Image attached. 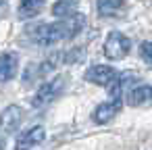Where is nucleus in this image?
Instances as JSON below:
<instances>
[{"mask_svg": "<svg viewBox=\"0 0 152 150\" xmlns=\"http://www.w3.org/2000/svg\"><path fill=\"white\" fill-rule=\"evenodd\" d=\"M83 27H86V17L83 15H77V13H71L67 17H61L54 23L31 25L27 29V36H29V40L34 44L48 46V44H54V42H61V40L75 38Z\"/></svg>", "mask_w": 152, "mask_h": 150, "instance_id": "obj_1", "label": "nucleus"}, {"mask_svg": "<svg viewBox=\"0 0 152 150\" xmlns=\"http://www.w3.org/2000/svg\"><path fill=\"white\" fill-rule=\"evenodd\" d=\"M65 83H67V81H65L63 75H56V77H52L50 81L42 83V86L38 88V92L34 94V98H31V106H34V108H44V106L52 104V102L63 94Z\"/></svg>", "mask_w": 152, "mask_h": 150, "instance_id": "obj_2", "label": "nucleus"}, {"mask_svg": "<svg viewBox=\"0 0 152 150\" xmlns=\"http://www.w3.org/2000/svg\"><path fill=\"white\" fill-rule=\"evenodd\" d=\"M131 50V40L123 34V31H110L104 40L102 52L106 59L110 61H123Z\"/></svg>", "mask_w": 152, "mask_h": 150, "instance_id": "obj_3", "label": "nucleus"}, {"mask_svg": "<svg viewBox=\"0 0 152 150\" xmlns=\"http://www.w3.org/2000/svg\"><path fill=\"white\" fill-rule=\"evenodd\" d=\"M21 121H23V108L19 104H9L0 113V133L9 135V133L17 131Z\"/></svg>", "mask_w": 152, "mask_h": 150, "instance_id": "obj_4", "label": "nucleus"}, {"mask_svg": "<svg viewBox=\"0 0 152 150\" xmlns=\"http://www.w3.org/2000/svg\"><path fill=\"white\" fill-rule=\"evenodd\" d=\"M83 77H86V81H90V83L108 88V83L117 77V69H113V67H108V65H92V67L86 71Z\"/></svg>", "mask_w": 152, "mask_h": 150, "instance_id": "obj_5", "label": "nucleus"}, {"mask_svg": "<svg viewBox=\"0 0 152 150\" xmlns=\"http://www.w3.org/2000/svg\"><path fill=\"white\" fill-rule=\"evenodd\" d=\"M44 138H46V129H44L42 125H34V127H29L27 131H23V133L17 138L15 150H31V148H36L38 144H42Z\"/></svg>", "mask_w": 152, "mask_h": 150, "instance_id": "obj_6", "label": "nucleus"}, {"mask_svg": "<svg viewBox=\"0 0 152 150\" xmlns=\"http://www.w3.org/2000/svg\"><path fill=\"white\" fill-rule=\"evenodd\" d=\"M121 106H123V100L110 98L108 102H100V104L96 106V110H94L92 117H94L96 123H108V121H113V119L119 115Z\"/></svg>", "mask_w": 152, "mask_h": 150, "instance_id": "obj_7", "label": "nucleus"}, {"mask_svg": "<svg viewBox=\"0 0 152 150\" xmlns=\"http://www.w3.org/2000/svg\"><path fill=\"white\" fill-rule=\"evenodd\" d=\"M19 71V56L17 52H2L0 54V83L15 79Z\"/></svg>", "mask_w": 152, "mask_h": 150, "instance_id": "obj_8", "label": "nucleus"}, {"mask_svg": "<svg viewBox=\"0 0 152 150\" xmlns=\"http://www.w3.org/2000/svg\"><path fill=\"white\" fill-rule=\"evenodd\" d=\"M96 9H98L100 17L113 19V17H119L123 13L125 2H123V0H96Z\"/></svg>", "mask_w": 152, "mask_h": 150, "instance_id": "obj_9", "label": "nucleus"}, {"mask_svg": "<svg viewBox=\"0 0 152 150\" xmlns=\"http://www.w3.org/2000/svg\"><path fill=\"white\" fill-rule=\"evenodd\" d=\"M127 100H129V104H133V106H140V104L150 102V100H152V86H148V83H135V86L131 88Z\"/></svg>", "mask_w": 152, "mask_h": 150, "instance_id": "obj_10", "label": "nucleus"}, {"mask_svg": "<svg viewBox=\"0 0 152 150\" xmlns=\"http://www.w3.org/2000/svg\"><path fill=\"white\" fill-rule=\"evenodd\" d=\"M44 9V0H21L19 2V17L21 19H34Z\"/></svg>", "mask_w": 152, "mask_h": 150, "instance_id": "obj_11", "label": "nucleus"}, {"mask_svg": "<svg viewBox=\"0 0 152 150\" xmlns=\"http://www.w3.org/2000/svg\"><path fill=\"white\" fill-rule=\"evenodd\" d=\"M71 13H75V0H56L52 7V15L56 17H67Z\"/></svg>", "mask_w": 152, "mask_h": 150, "instance_id": "obj_12", "label": "nucleus"}, {"mask_svg": "<svg viewBox=\"0 0 152 150\" xmlns=\"http://www.w3.org/2000/svg\"><path fill=\"white\" fill-rule=\"evenodd\" d=\"M86 59V48L83 46H79V48H73V50H67V52H63V63H81Z\"/></svg>", "mask_w": 152, "mask_h": 150, "instance_id": "obj_13", "label": "nucleus"}, {"mask_svg": "<svg viewBox=\"0 0 152 150\" xmlns=\"http://www.w3.org/2000/svg\"><path fill=\"white\" fill-rule=\"evenodd\" d=\"M140 48H142V56H144V61L152 65V40L142 42V46H140Z\"/></svg>", "mask_w": 152, "mask_h": 150, "instance_id": "obj_14", "label": "nucleus"}, {"mask_svg": "<svg viewBox=\"0 0 152 150\" xmlns=\"http://www.w3.org/2000/svg\"><path fill=\"white\" fill-rule=\"evenodd\" d=\"M2 4H4V0H0V11H2Z\"/></svg>", "mask_w": 152, "mask_h": 150, "instance_id": "obj_15", "label": "nucleus"}, {"mask_svg": "<svg viewBox=\"0 0 152 150\" xmlns=\"http://www.w3.org/2000/svg\"><path fill=\"white\" fill-rule=\"evenodd\" d=\"M0 150H2V144H0Z\"/></svg>", "mask_w": 152, "mask_h": 150, "instance_id": "obj_16", "label": "nucleus"}]
</instances>
